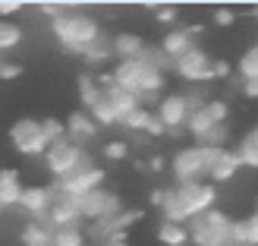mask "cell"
Here are the masks:
<instances>
[{"label":"cell","instance_id":"1f68e13d","mask_svg":"<svg viewBox=\"0 0 258 246\" xmlns=\"http://www.w3.org/2000/svg\"><path fill=\"white\" fill-rule=\"evenodd\" d=\"M205 111H208V117H211L214 123H227V117H230V105H227L224 98H211Z\"/></svg>","mask_w":258,"mask_h":246},{"label":"cell","instance_id":"30bf717a","mask_svg":"<svg viewBox=\"0 0 258 246\" xmlns=\"http://www.w3.org/2000/svg\"><path fill=\"white\" fill-rule=\"evenodd\" d=\"M167 129H173V126H186L189 123V108H186V95H164L158 101V114H154Z\"/></svg>","mask_w":258,"mask_h":246},{"label":"cell","instance_id":"ba28073f","mask_svg":"<svg viewBox=\"0 0 258 246\" xmlns=\"http://www.w3.org/2000/svg\"><path fill=\"white\" fill-rule=\"evenodd\" d=\"M173 73L179 76V79H186V82H211L214 79V63L208 60V54L196 44L189 51V54H183L176 63H173Z\"/></svg>","mask_w":258,"mask_h":246},{"label":"cell","instance_id":"8992f818","mask_svg":"<svg viewBox=\"0 0 258 246\" xmlns=\"http://www.w3.org/2000/svg\"><path fill=\"white\" fill-rule=\"evenodd\" d=\"M10 142L16 145L19 155H44L50 149V142L41 133V120H32V117H22L10 126Z\"/></svg>","mask_w":258,"mask_h":246},{"label":"cell","instance_id":"681fc988","mask_svg":"<svg viewBox=\"0 0 258 246\" xmlns=\"http://www.w3.org/2000/svg\"><path fill=\"white\" fill-rule=\"evenodd\" d=\"M255 19H258V7H255Z\"/></svg>","mask_w":258,"mask_h":246},{"label":"cell","instance_id":"5bb4252c","mask_svg":"<svg viewBox=\"0 0 258 246\" xmlns=\"http://www.w3.org/2000/svg\"><path fill=\"white\" fill-rule=\"evenodd\" d=\"M145 38L136 35V32H120L117 38H113V54H117L120 60H139L142 54H145Z\"/></svg>","mask_w":258,"mask_h":246},{"label":"cell","instance_id":"3957f363","mask_svg":"<svg viewBox=\"0 0 258 246\" xmlns=\"http://www.w3.org/2000/svg\"><path fill=\"white\" fill-rule=\"evenodd\" d=\"M221 152H224V149L205 145V142H196V145L179 149V152L173 155V161H170V171H173V177H176V183H196V180H205Z\"/></svg>","mask_w":258,"mask_h":246},{"label":"cell","instance_id":"74e56055","mask_svg":"<svg viewBox=\"0 0 258 246\" xmlns=\"http://www.w3.org/2000/svg\"><path fill=\"white\" fill-rule=\"evenodd\" d=\"M154 10H158V22H164V25L176 22V10L173 7H154Z\"/></svg>","mask_w":258,"mask_h":246},{"label":"cell","instance_id":"4dcf8cb0","mask_svg":"<svg viewBox=\"0 0 258 246\" xmlns=\"http://www.w3.org/2000/svg\"><path fill=\"white\" fill-rule=\"evenodd\" d=\"M227 142H230V126L227 123H214L211 133L205 136V145H214V149H224Z\"/></svg>","mask_w":258,"mask_h":246},{"label":"cell","instance_id":"c3c4849f","mask_svg":"<svg viewBox=\"0 0 258 246\" xmlns=\"http://www.w3.org/2000/svg\"><path fill=\"white\" fill-rule=\"evenodd\" d=\"M255 215H258V199H255Z\"/></svg>","mask_w":258,"mask_h":246},{"label":"cell","instance_id":"7bdbcfd3","mask_svg":"<svg viewBox=\"0 0 258 246\" xmlns=\"http://www.w3.org/2000/svg\"><path fill=\"white\" fill-rule=\"evenodd\" d=\"M242 95H246V98H258V79H252V82H242Z\"/></svg>","mask_w":258,"mask_h":246},{"label":"cell","instance_id":"7a4b0ae2","mask_svg":"<svg viewBox=\"0 0 258 246\" xmlns=\"http://www.w3.org/2000/svg\"><path fill=\"white\" fill-rule=\"evenodd\" d=\"M110 76H113V82H117L120 88H129V92H136L142 101L145 98H151L154 92H161L164 88V73L161 70H154V67H148L145 60H120L117 67L110 70Z\"/></svg>","mask_w":258,"mask_h":246},{"label":"cell","instance_id":"60d3db41","mask_svg":"<svg viewBox=\"0 0 258 246\" xmlns=\"http://www.w3.org/2000/svg\"><path fill=\"white\" fill-rule=\"evenodd\" d=\"M145 133H148V136H164V133H167V126H164L158 117H151V123H148V129H145Z\"/></svg>","mask_w":258,"mask_h":246},{"label":"cell","instance_id":"e0dca14e","mask_svg":"<svg viewBox=\"0 0 258 246\" xmlns=\"http://www.w3.org/2000/svg\"><path fill=\"white\" fill-rule=\"evenodd\" d=\"M230 240L233 246H258V215L239 218L230 224Z\"/></svg>","mask_w":258,"mask_h":246},{"label":"cell","instance_id":"ffe728a7","mask_svg":"<svg viewBox=\"0 0 258 246\" xmlns=\"http://www.w3.org/2000/svg\"><path fill=\"white\" fill-rule=\"evenodd\" d=\"M76 85H79V98H82V108L85 111H92L101 101V95H104V88L98 85V79H95V76H88V73H79Z\"/></svg>","mask_w":258,"mask_h":246},{"label":"cell","instance_id":"277c9868","mask_svg":"<svg viewBox=\"0 0 258 246\" xmlns=\"http://www.w3.org/2000/svg\"><path fill=\"white\" fill-rule=\"evenodd\" d=\"M173 196H176V205H179L183 221H192V218H199V215H205V212L214 209L217 189H214V183L196 180V183H179V186L173 189Z\"/></svg>","mask_w":258,"mask_h":246},{"label":"cell","instance_id":"e575fe53","mask_svg":"<svg viewBox=\"0 0 258 246\" xmlns=\"http://www.w3.org/2000/svg\"><path fill=\"white\" fill-rule=\"evenodd\" d=\"M214 22L221 25V29H230V25L236 22V16H233V10H227V7H221V10H214Z\"/></svg>","mask_w":258,"mask_h":246},{"label":"cell","instance_id":"f1b7e54d","mask_svg":"<svg viewBox=\"0 0 258 246\" xmlns=\"http://www.w3.org/2000/svg\"><path fill=\"white\" fill-rule=\"evenodd\" d=\"M54 246H85V237L79 227H63L54 230Z\"/></svg>","mask_w":258,"mask_h":246},{"label":"cell","instance_id":"5b68a950","mask_svg":"<svg viewBox=\"0 0 258 246\" xmlns=\"http://www.w3.org/2000/svg\"><path fill=\"white\" fill-rule=\"evenodd\" d=\"M82 155H85L82 145H76L73 139H60V142H54V145L44 152V164H47V171L54 174V180H63L73 171H79Z\"/></svg>","mask_w":258,"mask_h":246},{"label":"cell","instance_id":"b9f144b4","mask_svg":"<svg viewBox=\"0 0 258 246\" xmlns=\"http://www.w3.org/2000/svg\"><path fill=\"white\" fill-rule=\"evenodd\" d=\"M41 10L47 13V16H50V19H57V16H60V13H63V10H67V7H63V4H50V0H47V4H41Z\"/></svg>","mask_w":258,"mask_h":246},{"label":"cell","instance_id":"cb8c5ba5","mask_svg":"<svg viewBox=\"0 0 258 246\" xmlns=\"http://www.w3.org/2000/svg\"><path fill=\"white\" fill-rule=\"evenodd\" d=\"M22 41V29L13 19H0V54L10 47H16Z\"/></svg>","mask_w":258,"mask_h":246},{"label":"cell","instance_id":"83f0119b","mask_svg":"<svg viewBox=\"0 0 258 246\" xmlns=\"http://www.w3.org/2000/svg\"><path fill=\"white\" fill-rule=\"evenodd\" d=\"M41 133H44V139L50 145H54V142L67 139V123H60L57 117H41Z\"/></svg>","mask_w":258,"mask_h":246},{"label":"cell","instance_id":"7dc6e473","mask_svg":"<svg viewBox=\"0 0 258 246\" xmlns=\"http://www.w3.org/2000/svg\"><path fill=\"white\" fill-rule=\"evenodd\" d=\"M249 139H252V142H255V145H258V126H255V129H252V133H249Z\"/></svg>","mask_w":258,"mask_h":246},{"label":"cell","instance_id":"bcb514c9","mask_svg":"<svg viewBox=\"0 0 258 246\" xmlns=\"http://www.w3.org/2000/svg\"><path fill=\"white\" fill-rule=\"evenodd\" d=\"M148 167H151V171H161L164 161H161V158H151V161H148Z\"/></svg>","mask_w":258,"mask_h":246},{"label":"cell","instance_id":"9a60e30c","mask_svg":"<svg viewBox=\"0 0 258 246\" xmlns=\"http://www.w3.org/2000/svg\"><path fill=\"white\" fill-rule=\"evenodd\" d=\"M196 47V41H192V35L186 32V29H173V32H167L164 35V41H161V51L167 57H170L173 63L183 57V54H189V51Z\"/></svg>","mask_w":258,"mask_h":246},{"label":"cell","instance_id":"7c38bea8","mask_svg":"<svg viewBox=\"0 0 258 246\" xmlns=\"http://www.w3.org/2000/svg\"><path fill=\"white\" fill-rule=\"evenodd\" d=\"M98 136V123L88 111H73L67 117V139H73L79 145L82 139H95Z\"/></svg>","mask_w":258,"mask_h":246},{"label":"cell","instance_id":"ac0fdd59","mask_svg":"<svg viewBox=\"0 0 258 246\" xmlns=\"http://www.w3.org/2000/svg\"><path fill=\"white\" fill-rule=\"evenodd\" d=\"M230 218L227 212H221V209H211V212H205V215H199V218H192V227L189 230H230Z\"/></svg>","mask_w":258,"mask_h":246},{"label":"cell","instance_id":"d6a6232c","mask_svg":"<svg viewBox=\"0 0 258 246\" xmlns=\"http://www.w3.org/2000/svg\"><path fill=\"white\" fill-rule=\"evenodd\" d=\"M186 108H189V117L208 108V98H205L202 88H189V92H186Z\"/></svg>","mask_w":258,"mask_h":246},{"label":"cell","instance_id":"836d02e7","mask_svg":"<svg viewBox=\"0 0 258 246\" xmlns=\"http://www.w3.org/2000/svg\"><path fill=\"white\" fill-rule=\"evenodd\" d=\"M126 152H129V149H126L123 139H110L107 145H104V158H110V161H123Z\"/></svg>","mask_w":258,"mask_h":246},{"label":"cell","instance_id":"4fadbf2b","mask_svg":"<svg viewBox=\"0 0 258 246\" xmlns=\"http://www.w3.org/2000/svg\"><path fill=\"white\" fill-rule=\"evenodd\" d=\"M22 180H19V171L16 167H4L0 171V209H7V205H19L22 199Z\"/></svg>","mask_w":258,"mask_h":246},{"label":"cell","instance_id":"ee69618b","mask_svg":"<svg viewBox=\"0 0 258 246\" xmlns=\"http://www.w3.org/2000/svg\"><path fill=\"white\" fill-rule=\"evenodd\" d=\"M101 246H126V230H123V234H113L110 240H104Z\"/></svg>","mask_w":258,"mask_h":246},{"label":"cell","instance_id":"6da1fadb","mask_svg":"<svg viewBox=\"0 0 258 246\" xmlns=\"http://www.w3.org/2000/svg\"><path fill=\"white\" fill-rule=\"evenodd\" d=\"M50 29H54L57 41H63V47L70 54H85L98 38H101V25L92 13H82V10H73L67 7L57 19H50Z\"/></svg>","mask_w":258,"mask_h":246},{"label":"cell","instance_id":"d4e9b609","mask_svg":"<svg viewBox=\"0 0 258 246\" xmlns=\"http://www.w3.org/2000/svg\"><path fill=\"white\" fill-rule=\"evenodd\" d=\"M110 54H113V41H107V38L101 35L98 41H95V44H92V47H88L85 54H82V60H85V63H104Z\"/></svg>","mask_w":258,"mask_h":246},{"label":"cell","instance_id":"f6af8a7d","mask_svg":"<svg viewBox=\"0 0 258 246\" xmlns=\"http://www.w3.org/2000/svg\"><path fill=\"white\" fill-rule=\"evenodd\" d=\"M183 129H186V126H173V129H167V136H170V139H179V136H183Z\"/></svg>","mask_w":258,"mask_h":246},{"label":"cell","instance_id":"8fae6325","mask_svg":"<svg viewBox=\"0 0 258 246\" xmlns=\"http://www.w3.org/2000/svg\"><path fill=\"white\" fill-rule=\"evenodd\" d=\"M50 202H54V189L50 186H25L22 199H19L22 209L29 215H38V218H44L50 212Z\"/></svg>","mask_w":258,"mask_h":246},{"label":"cell","instance_id":"8d00e7d4","mask_svg":"<svg viewBox=\"0 0 258 246\" xmlns=\"http://www.w3.org/2000/svg\"><path fill=\"white\" fill-rule=\"evenodd\" d=\"M167 196H170V189H161V186H158V189H151V192H148V202L154 205V209H164Z\"/></svg>","mask_w":258,"mask_h":246},{"label":"cell","instance_id":"ab89813d","mask_svg":"<svg viewBox=\"0 0 258 246\" xmlns=\"http://www.w3.org/2000/svg\"><path fill=\"white\" fill-rule=\"evenodd\" d=\"M230 73H233V67L227 60H214V79H230Z\"/></svg>","mask_w":258,"mask_h":246},{"label":"cell","instance_id":"d6986e66","mask_svg":"<svg viewBox=\"0 0 258 246\" xmlns=\"http://www.w3.org/2000/svg\"><path fill=\"white\" fill-rule=\"evenodd\" d=\"M22 246H54V230L44 221H29L22 230Z\"/></svg>","mask_w":258,"mask_h":246},{"label":"cell","instance_id":"603a6c76","mask_svg":"<svg viewBox=\"0 0 258 246\" xmlns=\"http://www.w3.org/2000/svg\"><path fill=\"white\" fill-rule=\"evenodd\" d=\"M211 126H214V120L208 117V111H199V114H192V117H189L186 133H189V136H196L199 142H205V136L211 133Z\"/></svg>","mask_w":258,"mask_h":246},{"label":"cell","instance_id":"4316f807","mask_svg":"<svg viewBox=\"0 0 258 246\" xmlns=\"http://www.w3.org/2000/svg\"><path fill=\"white\" fill-rule=\"evenodd\" d=\"M142 60H145L148 67L161 70V73H164V70H173V60L167 57V54H164L161 47H154V44H148V47H145V54H142Z\"/></svg>","mask_w":258,"mask_h":246},{"label":"cell","instance_id":"9c48e42d","mask_svg":"<svg viewBox=\"0 0 258 246\" xmlns=\"http://www.w3.org/2000/svg\"><path fill=\"white\" fill-rule=\"evenodd\" d=\"M101 183H104V171L95 164V167H79V171H73L70 177L63 180H54V189L60 192H70V196H85V192L92 189H101Z\"/></svg>","mask_w":258,"mask_h":246},{"label":"cell","instance_id":"2e32d148","mask_svg":"<svg viewBox=\"0 0 258 246\" xmlns=\"http://www.w3.org/2000/svg\"><path fill=\"white\" fill-rule=\"evenodd\" d=\"M239 158H236V152H221L217 155V161L211 164V171H208V183H227V180H233V174L239 171Z\"/></svg>","mask_w":258,"mask_h":246},{"label":"cell","instance_id":"d590c367","mask_svg":"<svg viewBox=\"0 0 258 246\" xmlns=\"http://www.w3.org/2000/svg\"><path fill=\"white\" fill-rule=\"evenodd\" d=\"M16 76H22V63H7V60H0V79H16Z\"/></svg>","mask_w":258,"mask_h":246},{"label":"cell","instance_id":"f546056e","mask_svg":"<svg viewBox=\"0 0 258 246\" xmlns=\"http://www.w3.org/2000/svg\"><path fill=\"white\" fill-rule=\"evenodd\" d=\"M236 158H239V164H246V167H258V145L249 136L236 145Z\"/></svg>","mask_w":258,"mask_h":246},{"label":"cell","instance_id":"44dd1931","mask_svg":"<svg viewBox=\"0 0 258 246\" xmlns=\"http://www.w3.org/2000/svg\"><path fill=\"white\" fill-rule=\"evenodd\" d=\"M158 240L164 246H183L189 240V227L186 224H173V221H164L158 227Z\"/></svg>","mask_w":258,"mask_h":246},{"label":"cell","instance_id":"f35d334b","mask_svg":"<svg viewBox=\"0 0 258 246\" xmlns=\"http://www.w3.org/2000/svg\"><path fill=\"white\" fill-rule=\"evenodd\" d=\"M16 10H22V4H19V0H0V19L13 16Z\"/></svg>","mask_w":258,"mask_h":246},{"label":"cell","instance_id":"7402d4cb","mask_svg":"<svg viewBox=\"0 0 258 246\" xmlns=\"http://www.w3.org/2000/svg\"><path fill=\"white\" fill-rule=\"evenodd\" d=\"M236 70H239V76H242V82H252V79H258V44H252V47L246 51V54L239 57Z\"/></svg>","mask_w":258,"mask_h":246},{"label":"cell","instance_id":"484cf974","mask_svg":"<svg viewBox=\"0 0 258 246\" xmlns=\"http://www.w3.org/2000/svg\"><path fill=\"white\" fill-rule=\"evenodd\" d=\"M151 117H154V114H148L145 108H136L133 114H126V117L120 120L126 129H133V133H145V129H148V123H151Z\"/></svg>","mask_w":258,"mask_h":246},{"label":"cell","instance_id":"52a82bcc","mask_svg":"<svg viewBox=\"0 0 258 246\" xmlns=\"http://www.w3.org/2000/svg\"><path fill=\"white\" fill-rule=\"evenodd\" d=\"M54 189V186H50ZM50 230H63V227H79L82 221V209H79V196H70V192L54 189V202H50V212L41 218Z\"/></svg>","mask_w":258,"mask_h":246}]
</instances>
